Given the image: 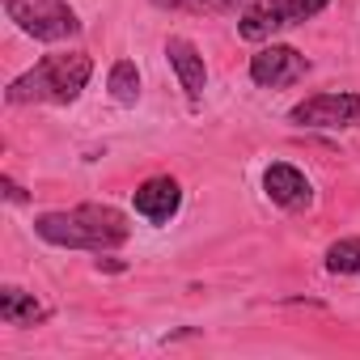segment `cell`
Here are the masks:
<instances>
[{
	"mask_svg": "<svg viewBox=\"0 0 360 360\" xmlns=\"http://www.w3.org/2000/svg\"><path fill=\"white\" fill-rule=\"evenodd\" d=\"M288 123L297 127H318V131H343L360 123V94H314L288 110Z\"/></svg>",
	"mask_w": 360,
	"mask_h": 360,
	"instance_id": "cell-5",
	"label": "cell"
},
{
	"mask_svg": "<svg viewBox=\"0 0 360 360\" xmlns=\"http://www.w3.org/2000/svg\"><path fill=\"white\" fill-rule=\"evenodd\" d=\"M34 233L64 250H115L131 238V225L110 204H77L64 212H43L34 221Z\"/></svg>",
	"mask_w": 360,
	"mask_h": 360,
	"instance_id": "cell-1",
	"label": "cell"
},
{
	"mask_svg": "<svg viewBox=\"0 0 360 360\" xmlns=\"http://www.w3.org/2000/svg\"><path fill=\"white\" fill-rule=\"evenodd\" d=\"M131 204H136V212L144 221L165 225L169 217H178V208H183V191H178V183H174L169 174H157V178H148V183L136 187Z\"/></svg>",
	"mask_w": 360,
	"mask_h": 360,
	"instance_id": "cell-8",
	"label": "cell"
},
{
	"mask_svg": "<svg viewBox=\"0 0 360 360\" xmlns=\"http://www.w3.org/2000/svg\"><path fill=\"white\" fill-rule=\"evenodd\" d=\"M89 77H94V60L85 51H56V56H43L30 72H22L5 89V98H9V106H34V102L68 106L81 98Z\"/></svg>",
	"mask_w": 360,
	"mask_h": 360,
	"instance_id": "cell-2",
	"label": "cell"
},
{
	"mask_svg": "<svg viewBox=\"0 0 360 360\" xmlns=\"http://www.w3.org/2000/svg\"><path fill=\"white\" fill-rule=\"evenodd\" d=\"M326 5L330 0H250V9L238 18V34L246 43H271L276 34L318 18Z\"/></svg>",
	"mask_w": 360,
	"mask_h": 360,
	"instance_id": "cell-3",
	"label": "cell"
},
{
	"mask_svg": "<svg viewBox=\"0 0 360 360\" xmlns=\"http://www.w3.org/2000/svg\"><path fill=\"white\" fill-rule=\"evenodd\" d=\"M9 22L39 43H68L81 34V18L68 0H5Z\"/></svg>",
	"mask_w": 360,
	"mask_h": 360,
	"instance_id": "cell-4",
	"label": "cell"
},
{
	"mask_svg": "<svg viewBox=\"0 0 360 360\" xmlns=\"http://www.w3.org/2000/svg\"><path fill=\"white\" fill-rule=\"evenodd\" d=\"M106 89H110V98L119 106H136V98H140V68L131 60H115L110 77H106Z\"/></svg>",
	"mask_w": 360,
	"mask_h": 360,
	"instance_id": "cell-12",
	"label": "cell"
},
{
	"mask_svg": "<svg viewBox=\"0 0 360 360\" xmlns=\"http://www.w3.org/2000/svg\"><path fill=\"white\" fill-rule=\"evenodd\" d=\"M157 9L169 13H212V18H242L250 9V0H153Z\"/></svg>",
	"mask_w": 360,
	"mask_h": 360,
	"instance_id": "cell-11",
	"label": "cell"
},
{
	"mask_svg": "<svg viewBox=\"0 0 360 360\" xmlns=\"http://www.w3.org/2000/svg\"><path fill=\"white\" fill-rule=\"evenodd\" d=\"M326 271L330 276H360V238H339L326 246Z\"/></svg>",
	"mask_w": 360,
	"mask_h": 360,
	"instance_id": "cell-13",
	"label": "cell"
},
{
	"mask_svg": "<svg viewBox=\"0 0 360 360\" xmlns=\"http://www.w3.org/2000/svg\"><path fill=\"white\" fill-rule=\"evenodd\" d=\"M0 187H5V195H9V204H26V191L13 183V178H0Z\"/></svg>",
	"mask_w": 360,
	"mask_h": 360,
	"instance_id": "cell-14",
	"label": "cell"
},
{
	"mask_svg": "<svg viewBox=\"0 0 360 360\" xmlns=\"http://www.w3.org/2000/svg\"><path fill=\"white\" fill-rule=\"evenodd\" d=\"M165 56H169V68H174L178 85H183V94H187L191 102H200L204 89H208V68H204L200 47H195L191 39H169V43H165Z\"/></svg>",
	"mask_w": 360,
	"mask_h": 360,
	"instance_id": "cell-9",
	"label": "cell"
},
{
	"mask_svg": "<svg viewBox=\"0 0 360 360\" xmlns=\"http://www.w3.org/2000/svg\"><path fill=\"white\" fill-rule=\"evenodd\" d=\"M51 309L39 305L30 292H22L18 284H5L0 288V322L5 326H34V322H47Z\"/></svg>",
	"mask_w": 360,
	"mask_h": 360,
	"instance_id": "cell-10",
	"label": "cell"
},
{
	"mask_svg": "<svg viewBox=\"0 0 360 360\" xmlns=\"http://www.w3.org/2000/svg\"><path fill=\"white\" fill-rule=\"evenodd\" d=\"M263 191H267V200H271L276 208H284V212H301V208L314 204L309 178H305L297 165H288V161L267 165V174H263Z\"/></svg>",
	"mask_w": 360,
	"mask_h": 360,
	"instance_id": "cell-7",
	"label": "cell"
},
{
	"mask_svg": "<svg viewBox=\"0 0 360 360\" xmlns=\"http://www.w3.org/2000/svg\"><path fill=\"white\" fill-rule=\"evenodd\" d=\"M305 72H309V60L297 47H284V43H267L250 56V81L263 85V89L297 85V81H305Z\"/></svg>",
	"mask_w": 360,
	"mask_h": 360,
	"instance_id": "cell-6",
	"label": "cell"
}]
</instances>
